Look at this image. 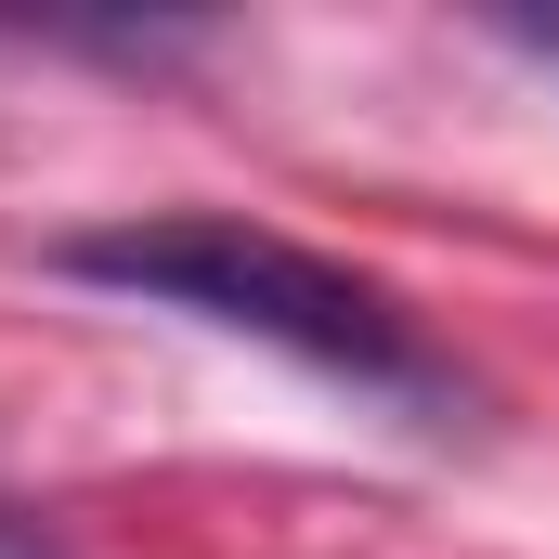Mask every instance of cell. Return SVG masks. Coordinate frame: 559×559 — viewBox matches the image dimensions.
Wrapping results in <instances>:
<instances>
[{
  "instance_id": "obj_1",
  "label": "cell",
  "mask_w": 559,
  "mask_h": 559,
  "mask_svg": "<svg viewBox=\"0 0 559 559\" xmlns=\"http://www.w3.org/2000/svg\"><path fill=\"white\" fill-rule=\"evenodd\" d=\"M52 274L118 286V299H169V312H209V325L274 338L312 378H352L378 404H455L442 352H429L378 286L338 274V261H312L299 235H261V222H209V209L195 222H105V235H66Z\"/></svg>"
},
{
  "instance_id": "obj_2",
  "label": "cell",
  "mask_w": 559,
  "mask_h": 559,
  "mask_svg": "<svg viewBox=\"0 0 559 559\" xmlns=\"http://www.w3.org/2000/svg\"><path fill=\"white\" fill-rule=\"evenodd\" d=\"M0 559H66V547H52V534H39L26 508H0Z\"/></svg>"
}]
</instances>
